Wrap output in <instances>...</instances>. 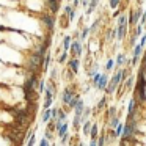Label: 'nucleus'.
Wrapping results in <instances>:
<instances>
[{
	"label": "nucleus",
	"mask_w": 146,
	"mask_h": 146,
	"mask_svg": "<svg viewBox=\"0 0 146 146\" xmlns=\"http://www.w3.org/2000/svg\"><path fill=\"white\" fill-rule=\"evenodd\" d=\"M127 25H129V16L121 14L118 17V25H116V39L118 41H123L127 36Z\"/></svg>",
	"instance_id": "f03ea898"
},
{
	"label": "nucleus",
	"mask_w": 146,
	"mask_h": 146,
	"mask_svg": "<svg viewBox=\"0 0 146 146\" xmlns=\"http://www.w3.org/2000/svg\"><path fill=\"white\" fill-rule=\"evenodd\" d=\"M108 104V96H102L101 101L96 104V113H101V111H104V108L107 107Z\"/></svg>",
	"instance_id": "ddd939ff"
},
{
	"label": "nucleus",
	"mask_w": 146,
	"mask_h": 146,
	"mask_svg": "<svg viewBox=\"0 0 146 146\" xmlns=\"http://www.w3.org/2000/svg\"><path fill=\"white\" fill-rule=\"evenodd\" d=\"M38 146H55V145H52L50 141H49L47 138H46L44 135H42V138L39 140V143H38Z\"/></svg>",
	"instance_id": "72a5a7b5"
},
{
	"label": "nucleus",
	"mask_w": 146,
	"mask_h": 146,
	"mask_svg": "<svg viewBox=\"0 0 146 146\" xmlns=\"http://www.w3.org/2000/svg\"><path fill=\"white\" fill-rule=\"evenodd\" d=\"M99 135H101V130H99V124L98 123H93L91 127V133H90V138L91 140H98Z\"/></svg>",
	"instance_id": "a211bd4d"
},
{
	"label": "nucleus",
	"mask_w": 146,
	"mask_h": 146,
	"mask_svg": "<svg viewBox=\"0 0 146 146\" xmlns=\"http://www.w3.org/2000/svg\"><path fill=\"white\" fill-rule=\"evenodd\" d=\"M50 52H47V55L44 57V63H42V72H47L49 66H50Z\"/></svg>",
	"instance_id": "5701e85b"
},
{
	"label": "nucleus",
	"mask_w": 146,
	"mask_h": 146,
	"mask_svg": "<svg viewBox=\"0 0 146 146\" xmlns=\"http://www.w3.org/2000/svg\"><path fill=\"white\" fill-rule=\"evenodd\" d=\"M140 141L143 143V146H146V133H145V135H141V137H140Z\"/></svg>",
	"instance_id": "a18cd8bd"
},
{
	"label": "nucleus",
	"mask_w": 146,
	"mask_h": 146,
	"mask_svg": "<svg viewBox=\"0 0 146 146\" xmlns=\"http://www.w3.org/2000/svg\"><path fill=\"white\" fill-rule=\"evenodd\" d=\"M69 54L72 58H80L83 54V46H82V41L80 39H74L72 41V46L69 49Z\"/></svg>",
	"instance_id": "39448f33"
},
{
	"label": "nucleus",
	"mask_w": 146,
	"mask_h": 146,
	"mask_svg": "<svg viewBox=\"0 0 146 146\" xmlns=\"http://www.w3.org/2000/svg\"><path fill=\"white\" fill-rule=\"evenodd\" d=\"M145 121H146V116H145Z\"/></svg>",
	"instance_id": "3c124183"
},
{
	"label": "nucleus",
	"mask_w": 146,
	"mask_h": 146,
	"mask_svg": "<svg viewBox=\"0 0 146 146\" xmlns=\"http://www.w3.org/2000/svg\"><path fill=\"white\" fill-rule=\"evenodd\" d=\"M115 66H116V64H115V60H113V58H108V60H107V63H105V72L111 71Z\"/></svg>",
	"instance_id": "c756f323"
},
{
	"label": "nucleus",
	"mask_w": 146,
	"mask_h": 146,
	"mask_svg": "<svg viewBox=\"0 0 146 146\" xmlns=\"http://www.w3.org/2000/svg\"><path fill=\"white\" fill-rule=\"evenodd\" d=\"M72 11H74V7H72V5H66V7L63 8V13L66 14L68 17H69V14L72 13Z\"/></svg>",
	"instance_id": "c9c22d12"
},
{
	"label": "nucleus",
	"mask_w": 146,
	"mask_h": 146,
	"mask_svg": "<svg viewBox=\"0 0 146 146\" xmlns=\"http://www.w3.org/2000/svg\"><path fill=\"white\" fill-rule=\"evenodd\" d=\"M80 3H82V7H83V8H88V5H90V0H82Z\"/></svg>",
	"instance_id": "c03bdc74"
},
{
	"label": "nucleus",
	"mask_w": 146,
	"mask_h": 146,
	"mask_svg": "<svg viewBox=\"0 0 146 146\" xmlns=\"http://www.w3.org/2000/svg\"><path fill=\"white\" fill-rule=\"evenodd\" d=\"M80 2H82V0H72V7L76 8V10H77V7L80 5Z\"/></svg>",
	"instance_id": "37998d69"
},
{
	"label": "nucleus",
	"mask_w": 146,
	"mask_h": 146,
	"mask_svg": "<svg viewBox=\"0 0 146 146\" xmlns=\"http://www.w3.org/2000/svg\"><path fill=\"white\" fill-rule=\"evenodd\" d=\"M76 90H74V86H64L63 93H61V102H63V108L68 107L69 105V102L74 99V96H76Z\"/></svg>",
	"instance_id": "7ed1b4c3"
},
{
	"label": "nucleus",
	"mask_w": 146,
	"mask_h": 146,
	"mask_svg": "<svg viewBox=\"0 0 146 146\" xmlns=\"http://www.w3.org/2000/svg\"><path fill=\"white\" fill-rule=\"evenodd\" d=\"M54 101H55V94H54V93H50L49 90H46V93H44V102H42V110L52 108Z\"/></svg>",
	"instance_id": "0eeeda50"
},
{
	"label": "nucleus",
	"mask_w": 146,
	"mask_h": 146,
	"mask_svg": "<svg viewBox=\"0 0 146 146\" xmlns=\"http://www.w3.org/2000/svg\"><path fill=\"white\" fill-rule=\"evenodd\" d=\"M108 82H110V79H108V76H107V72H104L102 74V77H101V80H99V83H98V91H104L105 93V90H107V86H108Z\"/></svg>",
	"instance_id": "1a4fd4ad"
},
{
	"label": "nucleus",
	"mask_w": 146,
	"mask_h": 146,
	"mask_svg": "<svg viewBox=\"0 0 146 146\" xmlns=\"http://www.w3.org/2000/svg\"><path fill=\"white\" fill-rule=\"evenodd\" d=\"M91 127H93V119L85 121V123L82 124V135L90 137V133H91Z\"/></svg>",
	"instance_id": "4468645a"
},
{
	"label": "nucleus",
	"mask_w": 146,
	"mask_h": 146,
	"mask_svg": "<svg viewBox=\"0 0 146 146\" xmlns=\"http://www.w3.org/2000/svg\"><path fill=\"white\" fill-rule=\"evenodd\" d=\"M42 24L46 25L49 35H52V32H54V29H55V17H54V14H52V13L42 14Z\"/></svg>",
	"instance_id": "423d86ee"
},
{
	"label": "nucleus",
	"mask_w": 146,
	"mask_h": 146,
	"mask_svg": "<svg viewBox=\"0 0 146 146\" xmlns=\"http://www.w3.org/2000/svg\"><path fill=\"white\" fill-rule=\"evenodd\" d=\"M80 124H83L82 123V116H74V119H72V129H74V132H79L80 130Z\"/></svg>",
	"instance_id": "6ab92c4d"
},
{
	"label": "nucleus",
	"mask_w": 146,
	"mask_h": 146,
	"mask_svg": "<svg viewBox=\"0 0 146 146\" xmlns=\"http://www.w3.org/2000/svg\"><path fill=\"white\" fill-rule=\"evenodd\" d=\"M141 32H143V25L141 24H138V25L135 27V32H133V35L130 36V44L132 46H135V41L138 38H141Z\"/></svg>",
	"instance_id": "f8f14e48"
},
{
	"label": "nucleus",
	"mask_w": 146,
	"mask_h": 146,
	"mask_svg": "<svg viewBox=\"0 0 146 146\" xmlns=\"http://www.w3.org/2000/svg\"><path fill=\"white\" fill-rule=\"evenodd\" d=\"M46 90H49L50 93H54V94L57 96V85H55L54 80H49V82H47V88H46Z\"/></svg>",
	"instance_id": "c85d7f7f"
},
{
	"label": "nucleus",
	"mask_w": 146,
	"mask_h": 146,
	"mask_svg": "<svg viewBox=\"0 0 146 146\" xmlns=\"http://www.w3.org/2000/svg\"><path fill=\"white\" fill-rule=\"evenodd\" d=\"M102 74H104V72H101V71H98V72H96L94 76H91V85L94 86V88H98V83H99V80H101Z\"/></svg>",
	"instance_id": "4be33fe9"
},
{
	"label": "nucleus",
	"mask_w": 146,
	"mask_h": 146,
	"mask_svg": "<svg viewBox=\"0 0 146 146\" xmlns=\"http://www.w3.org/2000/svg\"><path fill=\"white\" fill-rule=\"evenodd\" d=\"M137 2H138V5H141L143 2H145V0H137Z\"/></svg>",
	"instance_id": "09e8293b"
},
{
	"label": "nucleus",
	"mask_w": 146,
	"mask_h": 146,
	"mask_svg": "<svg viewBox=\"0 0 146 146\" xmlns=\"http://www.w3.org/2000/svg\"><path fill=\"white\" fill-rule=\"evenodd\" d=\"M68 141H69V133H66V135H64V137H61V138H60V143H61V145H66V143Z\"/></svg>",
	"instance_id": "4c0bfd02"
},
{
	"label": "nucleus",
	"mask_w": 146,
	"mask_h": 146,
	"mask_svg": "<svg viewBox=\"0 0 146 146\" xmlns=\"http://www.w3.org/2000/svg\"><path fill=\"white\" fill-rule=\"evenodd\" d=\"M47 2V7L50 10L52 14H57L60 11V5H61V0H46Z\"/></svg>",
	"instance_id": "9d476101"
},
{
	"label": "nucleus",
	"mask_w": 146,
	"mask_h": 146,
	"mask_svg": "<svg viewBox=\"0 0 146 146\" xmlns=\"http://www.w3.org/2000/svg\"><path fill=\"white\" fill-rule=\"evenodd\" d=\"M46 88H47V82L42 80V79H39V82H38V93H39V94H44Z\"/></svg>",
	"instance_id": "cd10ccee"
},
{
	"label": "nucleus",
	"mask_w": 146,
	"mask_h": 146,
	"mask_svg": "<svg viewBox=\"0 0 146 146\" xmlns=\"http://www.w3.org/2000/svg\"><path fill=\"white\" fill-rule=\"evenodd\" d=\"M105 39L107 41H111V39H116V29L115 30H108L107 35H105Z\"/></svg>",
	"instance_id": "7c9ffc66"
},
{
	"label": "nucleus",
	"mask_w": 146,
	"mask_h": 146,
	"mask_svg": "<svg viewBox=\"0 0 146 146\" xmlns=\"http://www.w3.org/2000/svg\"><path fill=\"white\" fill-rule=\"evenodd\" d=\"M68 68L72 71L74 74H79L80 69V58H69L68 60Z\"/></svg>",
	"instance_id": "6e6552de"
},
{
	"label": "nucleus",
	"mask_w": 146,
	"mask_h": 146,
	"mask_svg": "<svg viewBox=\"0 0 146 146\" xmlns=\"http://www.w3.org/2000/svg\"><path fill=\"white\" fill-rule=\"evenodd\" d=\"M121 0H108V7L111 8V10H116L118 7H119Z\"/></svg>",
	"instance_id": "473e14b6"
},
{
	"label": "nucleus",
	"mask_w": 146,
	"mask_h": 146,
	"mask_svg": "<svg viewBox=\"0 0 146 146\" xmlns=\"http://www.w3.org/2000/svg\"><path fill=\"white\" fill-rule=\"evenodd\" d=\"M35 143H36V130L35 129H32V135L27 138V143H25V146H35Z\"/></svg>",
	"instance_id": "393cba45"
},
{
	"label": "nucleus",
	"mask_w": 146,
	"mask_h": 146,
	"mask_svg": "<svg viewBox=\"0 0 146 146\" xmlns=\"http://www.w3.org/2000/svg\"><path fill=\"white\" fill-rule=\"evenodd\" d=\"M52 121V110L50 108H47V110H42L41 113V123L42 124H47Z\"/></svg>",
	"instance_id": "2eb2a0df"
},
{
	"label": "nucleus",
	"mask_w": 146,
	"mask_h": 146,
	"mask_svg": "<svg viewBox=\"0 0 146 146\" xmlns=\"http://www.w3.org/2000/svg\"><path fill=\"white\" fill-rule=\"evenodd\" d=\"M140 24H141V25H146V11L143 13V16H141V21H140Z\"/></svg>",
	"instance_id": "79ce46f5"
},
{
	"label": "nucleus",
	"mask_w": 146,
	"mask_h": 146,
	"mask_svg": "<svg viewBox=\"0 0 146 146\" xmlns=\"http://www.w3.org/2000/svg\"><path fill=\"white\" fill-rule=\"evenodd\" d=\"M98 5H99V0H90V5H88V8H86V14H91L93 11L98 8Z\"/></svg>",
	"instance_id": "bb28decb"
},
{
	"label": "nucleus",
	"mask_w": 146,
	"mask_h": 146,
	"mask_svg": "<svg viewBox=\"0 0 146 146\" xmlns=\"http://www.w3.org/2000/svg\"><path fill=\"white\" fill-rule=\"evenodd\" d=\"M101 21H102V19H98V21H96V22H94V24H93V25H91V27H90V30H91V32H94V30H96V29H98V27H99V25H101Z\"/></svg>",
	"instance_id": "58836bf2"
},
{
	"label": "nucleus",
	"mask_w": 146,
	"mask_h": 146,
	"mask_svg": "<svg viewBox=\"0 0 146 146\" xmlns=\"http://www.w3.org/2000/svg\"><path fill=\"white\" fill-rule=\"evenodd\" d=\"M116 116H119V110H118V107H116V105H111V107H108L107 113H105V118H107V123L111 119V118H116Z\"/></svg>",
	"instance_id": "9b49d317"
},
{
	"label": "nucleus",
	"mask_w": 146,
	"mask_h": 146,
	"mask_svg": "<svg viewBox=\"0 0 146 146\" xmlns=\"http://www.w3.org/2000/svg\"><path fill=\"white\" fill-rule=\"evenodd\" d=\"M115 64H116V69L119 66H123V64H126V55L124 54H118V57H116V60H115Z\"/></svg>",
	"instance_id": "412c9836"
},
{
	"label": "nucleus",
	"mask_w": 146,
	"mask_h": 146,
	"mask_svg": "<svg viewBox=\"0 0 146 146\" xmlns=\"http://www.w3.org/2000/svg\"><path fill=\"white\" fill-rule=\"evenodd\" d=\"M127 16H129V25H130V27H137V25H138V22L141 21L143 11H141V8L138 7V8H135V10L130 11Z\"/></svg>",
	"instance_id": "20e7f679"
},
{
	"label": "nucleus",
	"mask_w": 146,
	"mask_h": 146,
	"mask_svg": "<svg viewBox=\"0 0 146 146\" xmlns=\"http://www.w3.org/2000/svg\"><path fill=\"white\" fill-rule=\"evenodd\" d=\"M85 108H86V107H85V102L80 99L79 104L76 105V108H74V116H82L83 111H85Z\"/></svg>",
	"instance_id": "dca6fc26"
},
{
	"label": "nucleus",
	"mask_w": 146,
	"mask_h": 146,
	"mask_svg": "<svg viewBox=\"0 0 146 146\" xmlns=\"http://www.w3.org/2000/svg\"><path fill=\"white\" fill-rule=\"evenodd\" d=\"M57 77H58V69H57V68H54V69L50 71V76H49V80H54V82H55V79H57Z\"/></svg>",
	"instance_id": "e433bc0d"
},
{
	"label": "nucleus",
	"mask_w": 146,
	"mask_h": 146,
	"mask_svg": "<svg viewBox=\"0 0 146 146\" xmlns=\"http://www.w3.org/2000/svg\"><path fill=\"white\" fill-rule=\"evenodd\" d=\"M124 83V71L123 69H116L115 74L110 77V82H108V86L105 90V94L110 96L116 91V88H119L121 85Z\"/></svg>",
	"instance_id": "f257e3e1"
},
{
	"label": "nucleus",
	"mask_w": 146,
	"mask_h": 146,
	"mask_svg": "<svg viewBox=\"0 0 146 146\" xmlns=\"http://www.w3.org/2000/svg\"><path fill=\"white\" fill-rule=\"evenodd\" d=\"M119 13H121L119 10H115V11H113V17H118V16H121Z\"/></svg>",
	"instance_id": "de8ad7c7"
},
{
	"label": "nucleus",
	"mask_w": 146,
	"mask_h": 146,
	"mask_svg": "<svg viewBox=\"0 0 146 146\" xmlns=\"http://www.w3.org/2000/svg\"><path fill=\"white\" fill-rule=\"evenodd\" d=\"M71 46H72V38H71L69 35L64 36V38H63V50L68 52V50L71 49Z\"/></svg>",
	"instance_id": "aec40b11"
},
{
	"label": "nucleus",
	"mask_w": 146,
	"mask_h": 146,
	"mask_svg": "<svg viewBox=\"0 0 146 146\" xmlns=\"http://www.w3.org/2000/svg\"><path fill=\"white\" fill-rule=\"evenodd\" d=\"M90 146H98V140H90Z\"/></svg>",
	"instance_id": "49530a36"
},
{
	"label": "nucleus",
	"mask_w": 146,
	"mask_h": 146,
	"mask_svg": "<svg viewBox=\"0 0 146 146\" xmlns=\"http://www.w3.org/2000/svg\"><path fill=\"white\" fill-rule=\"evenodd\" d=\"M90 32H91V30H90V27H85V29L82 30V33H80V41H85V39L88 38Z\"/></svg>",
	"instance_id": "2f4dec72"
},
{
	"label": "nucleus",
	"mask_w": 146,
	"mask_h": 146,
	"mask_svg": "<svg viewBox=\"0 0 146 146\" xmlns=\"http://www.w3.org/2000/svg\"><path fill=\"white\" fill-rule=\"evenodd\" d=\"M58 63H60V64H63V63H66V61H68V52H64L63 50V54H61L60 55V57H58Z\"/></svg>",
	"instance_id": "f704fd0d"
},
{
	"label": "nucleus",
	"mask_w": 146,
	"mask_h": 146,
	"mask_svg": "<svg viewBox=\"0 0 146 146\" xmlns=\"http://www.w3.org/2000/svg\"><path fill=\"white\" fill-rule=\"evenodd\" d=\"M66 133H69V123H68V121H66V123H64L63 126L60 127V129L57 130V133H55V135H57L58 138H61V137H64Z\"/></svg>",
	"instance_id": "f3484780"
},
{
	"label": "nucleus",
	"mask_w": 146,
	"mask_h": 146,
	"mask_svg": "<svg viewBox=\"0 0 146 146\" xmlns=\"http://www.w3.org/2000/svg\"><path fill=\"white\" fill-rule=\"evenodd\" d=\"M76 14H77V10H76V8H74V11H72V13L69 14V17H68V21H69V22H72V21L76 19Z\"/></svg>",
	"instance_id": "ea45409f"
},
{
	"label": "nucleus",
	"mask_w": 146,
	"mask_h": 146,
	"mask_svg": "<svg viewBox=\"0 0 146 146\" xmlns=\"http://www.w3.org/2000/svg\"><path fill=\"white\" fill-rule=\"evenodd\" d=\"M124 126H126V123H123V121H121V123H119V126H118L116 129H113V130H115V137H116V138H121V137H123Z\"/></svg>",
	"instance_id": "a878e982"
},
{
	"label": "nucleus",
	"mask_w": 146,
	"mask_h": 146,
	"mask_svg": "<svg viewBox=\"0 0 146 146\" xmlns=\"http://www.w3.org/2000/svg\"><path fill=\"white\" fill-rule=\"evenodd\" d=\"M77 146H85V145H83V143L80 141V143H77Z\"/></svg>",
	"instance_id": "8fccbe9b"
},
{
	"label": "nucleus",
	"mask_w": 146,
	"mask_h": 146,
	"mask_svg": "<svg viewBox=\"0 0 146 146\" xmlns=\"http://www.w3.org/2000/svg\"><path fill=\"white\" fill-rule=\"evenodd\" d=\"M140 44H141L143 47H145V46H146V33H145V35L141 36V38H140Z\"/></svg>",
	"instance_id": "a19ab883"
},
{
	"label": "nucleus",
	"mask_w": 146,
	"mask_h": 146,
	"mask_svg": "<svg viewBox=\"0 0 146 146\" xmlns=\"http://www.w3.org/2000/svg\"><path fill=\"white\" fill-rule=\"evenodd\" d=\"M119 123H121L119 116H116V118H111V119L107 123V126H108V129H116V127L119 126Z\"/></svg>",
	"instance_id": "b1692460"
}]
</instances>
